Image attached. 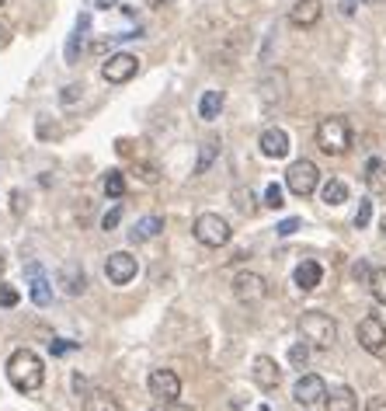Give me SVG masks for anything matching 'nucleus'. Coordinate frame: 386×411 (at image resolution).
<instances>
[{"mask_svg":"<svg viewBox=\"0 0 386 411\" xmlns=\"http://www.w3.org/2000/svg\"><path fill=\"white\" fill-rule=\"evenodd\" d=\"M219 112H223V91H205L199 98V115L205 122H212V119H219Z\"/></svg>","mask_w":386,"mask_h":411,"instance_id":"23","label":"nucleus"},{"mask_svg":"<svg viewBox=\"0 0 386 411\" xmlns=\"http://www.w3.org/2000/svg\"><path fill=\"white\" fill-rule=\"evenodd\" d=\"M327 411H358V397L351 387H337L327 394Z\"/></svg>","mask_w":386,"mask_h":411,"instance_id":"20","label":"nucleus"},{"mask_svg":"<svg viewBox=\"0 0 386 411\" xmlns=\"http://www.w3.org/2000/svg\"><path fill=\"white\" fill-rule=\"evenodd\" d=\"M216 153H219V140H205V143L199 146V164H195V174H205V171L212 167Z\"/></svg>","mask_w":386,"mask_h":411,"instance_id":"25","label":"nucleus"},{"mask_svg":"<svg viewBox=\"0 0 386 411\" xmlns=\"http://www.w3.org/2000/svg\"><path fill=\"white\" fill-rule=\"evenodd\" d=\"M324 397H327V383H324V376H317V373H303V376L296 380V387H292V401L303 404V408H313V404H320Z\"/></svg>","mask_w":386,"mask_h":411,"instance_id":"11","label":"nucleus"},{"mask_svg":"<svg viewBox=\"0 0 386 411\" xmlns=\"http://www.w3.org/2000/svg\"><path fill=\"white\" fill-rule=\"evenodd\" d=\"M136 171H140V178H143V181H146V185H153V181H157V178H160V174H157V167H153V164H140V167H136Z\"/></svg>","mask_w":386,"mask_h":411,"instance_id":"35","label":"nucleus"},{"mask_svg":"<svg viewBox=\"0 0 386 411\" xmlns=\"http://www.w3.org/2000/svg\"><path fill=\"white\" fill-rule=\"evenodd\" d=\"M362 4H383V0H362Z\"/></svg>","mask_w":386,"mask_h":411,"instance_id":"44","label":"nucleus"},{"mask_svg":"<svg viewBox=\"0 0 386 411\" xmlns=\"http://www.w3.org/2000/svg\"><path fill=\"white\" fill-rule=\"evenodd\" d=\"M275 230H278L282 237H289V234H296V230H299V220H296V217H289V220H282Z\"/></svg>","mask_w":386,"mask_h":411,"instance_id":"36","label":"nucleus"},{"mask_svg":"<svg viewBox=\"0 0 386 411\" xmlns=\"http://www.w3.org/2000/svg\"><path fill=\"white\" fill-rule=\"evenodd\" d=\"M365 185H369L372 195H386V160L383 157L365 160Z\"/></svg>","mask_w":386,"mask_h":411,"instance_id":"17","label":"nucleus"},{"mask_svg":"<svg viewBox=\"0 0 386 411\" xmlns=\"http://www.w3.org/2000/svg\"><path fill=\"white\" fill-rule=\"evenodd\" d=\"M84 411H122V408H119V401L108 390H98L94 387V390L84 394Z\"/></svg>","mask_w":386,"mask_h":411,"instance_id":"19","label":"nucleus"},{"mask_svg":"<svg viewBox=\"0 0 386 411\" xmlns=\"http://www.w3.org/2000/svg\"><path fill=\"white\" fill-rule=\"evenodd\" d=\"M369 220H372V202H369V199H358V213H355V227H358V230H365V227H369Z\"/></svg>","mask_w":386,"mask_h":411,"instance_id":"29","label":"nucleus"},{"mask_svg":"<svg viewBox=\"0 0 386 411\" xmlns=\"http://www.w3.org/2000/svg\"><path fill=\"white\" fill-rule=\"evenodd\" d=\"M15 210H18V213L25 210V195H22V192H15Z\"/></svg>","mask_w":386,"mask_h":411,"instance_id":"41","label":"nucleus"},{"mask_svg":"<svg viewBox=\"0 0 386 411\" xmlns=\"http://www.w3.org/2000/svg\"><path fill=\"white\" fill-rule=\"evenodd\" d=\"M105 195H108V199H122V195H126V178H122V171H108V174H105Z\"/></svg>","mask_w":386,"mask_h":411,"instance_id":"27","label":"nucleus"},{"mask_svg":"<svg viewBox=\"0 0 386 411\" xmlns=\"http://www.w3.org/2000/svg\"><path fill=\"white\" fill-rule=\"evenodd\" d=\"M81 91H84L81 84H70V87H63V94H60V98H63V105H74V101L81 98Z\"/></svg>","mask_w":386,"mask_h":411,"instance_id":"34","label":"nucleus"},{"mask_svg":"<svg viewBox=\"0 0 386 411\" xmlns=\"http://www.w3.org/2000/svg\"><path fill=\"white\" fill-rule=\"evenodd\" d=\"M25 276H28V296H32V303L35 307H49L53 303V286H49L42 265H28Z\"/></svg>","mask_w":386,"mask_h":411,"instance_id":"12","label":"nucleus"},{"mask_svg":"<svg viewBox=\"0 0 386 411\" xmlns=\"http://www.w3.org/2000/svg\"><path fill=\"white\" fill-rule=\"evenodd\" d=\"M251 376H254V383H258L261 390H275V387H278V380H282V373H278V362H275L271 355H258V359H254V369H251Z\"/></svg>","mask_w":386,"mask_h":411,"instance_id":"14","label":"nucleus"},{"mask_svg":"<svg viewBox=\"0 0 386 411\" xmlns=\"http://www.w3.org/2000/svg\"><path fill=\"white\" fill-rule=\"evenodd\" d=\"M136 70H140V60H136L133 53H115V56L105 60L101 77H105L108 84H126V81L136 77Z\"/></svg>","mask_w":386,"mask_h":411,"instance_id":"9","label":"nucleus"},{"mask_svg":"<svg viewBox=\"0 0 386 411\" xmlns=\"http://www.w3.org/2000/svg\"><path fill=\"white\" fill-rule=\"evenodd\" d=\"M192 234H195V241L205 244V248H223V244H230V224H226L219 213H202V217H195Z\"/></svg>","mask_w":386,"mask_h":411,"instance_id":"5","label":"nucleus"},{"mask_svg":"<svg viewBox=\"0 0 386 411\" xmlns=\"http://www.w3.org/2000/svg\"><path fill=\"white\" fill-rule=\"evenodd\" d=\"M317 185H320V171H317V164H313V160L299 157V160H292V164H289V171H285V188H289L292 195L306 199V195H313V192H317Z\"/></svg>","mask_w":386,"mask_h":411,"instance_id":"4","label":"nucleus"},{"mask_svg":"<svg viewBox=\"0 0 386 411\" xmlns=\"http://www.w3.org/2000/svg\"><path fill=\"white\" fill-rule=\"evenodd\" d=\"M18 290L15 286H4V283H0V307H18Z\"/></svg>","mask_w":386,"mask_h":411,"instance_id":"32","label":"nucleus"},{"mask_svg":"<svg viewBox=\"0 0 386 411\" xmlns=\"http://www.w3.org/2000/svg\"><path fill=\"white\" fill-rule=\"evenodd\" d=\"M146 387H150V394H153L157 401H164V404H171V401L181 397V380H178L174 369H153V373L146 376Z\"/></svg>","mask_w":386,"mask_h":411,"instance_id":"10","label":"nucleus"},{"mask_svg":"<svg viewBox=\"0 0 386 411\" xmlns=\"http://www.w3.org/2000/svg\"><path fill=\"white\" fill-rule=\"evenodd\" d=\"M119 220H122V206H112V210L101 217V230H108V234H112V230L119 227Z\"/></svg>","mask_w":386,"mask_h":411,"instance_id":"31","label":"nucleus"},{"mask_svg":"<svg viewBox=\"0 0 386 411\" xmlns=\"http://www.w3.org/2000/svg\"><path fill=\"white\" fill-rule=\"evenodd\" d=\"M8 380H11L15 390L35 394V390L46 383V366H42V359H39L32 349H18V352H11V359H8Z\"/></svg>","mask_w":386,"mask_h":411,"instance_id":"1","label":"nucleus"},{"mask_svg":"<svg viewBox=\"0 0 386 411\" xmlns=\"http://www.w3.org/2000/svg\"><path fill=\"white\" fill-rule=\"evenodd\" d=\"M233 296L244 303V307H258L265 296H268V279L261 272H240L233 279Z\"/></svg>","mask_w":386,"mask_h":411,"instance_id":"6","label":"nucleus"},{"mask_svg":"<svg viewBox=\"0 0 386 411\" xmlns=\"http://www.w3.org/2000/svg\"><path fill=\"white\" fill-rule=\"evenodd\" d=\"M0 8H4V0H0Z\"/></svg>","mask_w":386,"mask_h":411,"instance_id":"46","label":"nucleus"},{"mask_svg":"<svg viewBox=\"0 0 386 411\" xmlns=\"http://www.w3.org/2000/svg\"><path fill=\"white\" fill-rule=\"evenodd\" d=\"M115 4H119V0H98V8H101V11H112Z\"/></svg>","mask_w":386,"mask_h":411,"instance_id":"42","label":"nucleus"},{"mask_svg":"<svg viewBox=\"0 0 386 411\" xmlns=\"http://www.w3.org/2000/svg\"><path fill=\"white\" fill-rule=\"evenodd\" d=\"M60 279H63V286H67L70 296H81V293L87 290V279H84V272H81L77 265H67V269L60 272Z\"/></svg>","mask_w":386,"mask_h":411,"instance_id":"24","label":"nucleus"},{"mask_svg":"<svg viewBox=\"0 0 386 411\" xmlns=\"http://www.w3.org/2000/svg\"><path fill=\"white\" fill-rule=\"evenodd\" d=\"M369 290H372V300H376L379 307H386V269H372Z\"/></svg>","mask_w":386,"mask_h":411,"instance_id":"26","label":"nucleus"},{"mask_svg":"<svg viewBox=\"0 0 386 411\" xmlns=\"http://www.w3.org/2000/svg\"><path fill=\"white\" fill-rule=\"evenodd\" d=\"M355 335H358V345L369 355H376V359L386 355V324L379 317H362L358 328H355Z\"/></svg>","mask_w":386,"mask_h":411,"instance_id":"7","label":"nucleus"},{"mask_svg":"<svg viewBox=\"0 0 386 411\" xmlns=\"http://www.w3.org/2000/svg\"><path fill=\"white\" fill-rule=\"evenodd\" d=\"M379 227H383V234H386V213H383V220H379Z\"/></svg>","mask_w":386,"mask_h":411,"instance_id":"43","label":"nucleus"},{"mask_svg":"<svg viewBox=\"0 0 386 411\" xmlns=\"http://www.w3.org/2000/svg\"><path fill=\"white\" fill-rule=\"evenodd\" d=\"M87 28H91V15H81V18H77V32H74L70 42H67V63H77V60H81V49H84V35H87Z\"/></svg>","mask_w":386,"mask_h":411,"instance_id":"18","label":"nucleus"},{"mask_svg":"<svg viewBox=\"0 0 386 411\" xmlns=\"http://www.w3.org/2000/svg\"><path fill=\"white\" fill-rule=\"evenodd\" d=\"M265 206H268V210H282V206H285L282 185H268V188H265Z\"/></svg>","mask_w":386,"mask_h":411,"instance_id":"28","label":"nucleus"},{"mask_svg":"<svg viewBox=\"0 0 386 411\" xmlns=\"http://www.w3.org/2000/svg\"><path fill=\"white\" fill-rule=\"evenodd\" d=\"M306 359H310V345H303V342H299V345H292V349H289V362H292L296 369H303V366H306Z\"/></svg>","mask_w":386,"mask_h":411,"instance_id":"30","label":"nucleus"},{"mask_svg":"<svg viewBox=\"0 0 386 411\" xmlns=\"http://www.w3.org/2000/svg\"><path fill=\"white\" fill-rule=\"evenodd\" d=\"M320 199H324V206H341V202H348V185L341 178H327L320 188Z\"/></svg>","mask_w":386,"mask_h":411,"instance_id":"21","label":"nucleus"},{"mask_svg":"<svg viewBox=\"0 0 386 411\" xmlns=\"http://www.w3.org/2000/svg\"><path fill=\"white\" fill-rule=\"evenodd\" d=\"M351 272H355V279H369V276H372L365 262H355V269H351Z\"/></svg>","mask_w":386,"mask_h":411,"instance_id":"39","label":"nucleus"},{"mask_svg":"<svg viewBox=\"0 0 386 411\" xmlns=\"http://www.w3.org/2000/svg\"><path fill=\"white\" fill-rule=\"evenodd\" d=\"M136 272H140V265H136V258L129 251H112L105 258V276H108L112 286H129L136 279Z\"/></svg>","mask_w":386,"mask_h":411,"instance_id":"8","label":"nucleus"},{"mask_svg":"<svg viewBox=\"0 0 386 411\" xmlns=\"http://www.w3.org/2000/svg\"><path fill=\"white\" fill-rule=\"evenodd\" d=\"M261 153L265 157H285L289 153V133L282 129V126H268L265 133H261Z\"/></svg>","mask_w":386,"mask_h":411,"instance_id":"15","label":"nucleus"},{"mask_svg":"<svg viewBox=\"0 0 386 411\" xmlns=\"http://www.w3.org/2000/svg\"><path fill=\"white\" fill-rule=\"evenodd\" d=\"M164 230V217H143L133 230H129V237L140 244V241H150V237H157Z\"/></svg>","mask_w":386,"mask_h":411,"instance_id":"22","label":"nucleus"},{"mask_svg":"<svg viewBox=\"0 0 386 411\" xmlns=\"http://www.w3.org/2000/svg\"><path fill=\"white\" fill-rule=\"evenodd\" d=\"M299 335H303V342L310 349H330L337 342V324L324 310H306L299 317Z\"/></svg>","mask_w":386,"mask_h":411,"instance_id":"3","label":"nucleus"},{"mask_svg":"<svg viewBox=\"0 0 386 411\" xmlns=\"http://www.w3.org/2000/svg\"><path fill=\"white\" fill-rule=\"evenodd\" d=\"M74 390H77V394H87V380H84V376H74Z\"/></svg>","mask_w":386,"mask_h":411,"instance_id":"40","label":"nucleus"},{"mask_svg":"<svg viewBox=\"0 0 386 411\" xmlns=\"http://www.w3.org/2000/svg\"><path fill=\"white\" fill-rule=\"evenodd\" d=\"M237 210H244V213H251L254 206H251V192L244 195V192H237Z\"/></svg>","mask_w":386,"mask_h":411,"instance_id":"37","label":"nucleus"},{"mask_svg":"<svg viewBox=\"0 0 386 411\" xmlns=\"http://www.w3.org/2000/svg\"><path fill=\"white\" fill-rule=\"evenodd\" d=\"M365 411H386V394H379V397H372V401L365 404Z\"/></svg>","mask_w":386,"mask_h":411,"instance_id":"38","label":"nucleus"},{"mask_svg":"<svg viewBox=\"0 0 386 411\" xmlns=\"http://www.w3.org/2000/svg\"><path fill=\"white\" fill-rule=\"evenodd\" d=\"M320 279H324V269L317 262H299L296 272H292V283H296L299 293H313L320 286Z\"/></svg>","mask_w":386,"mask_h":411,"instance_id":"16","label":"nucleus"},{"mask_svg":"<svg viewBox=\"0 0 386 411\" xmlns=\"http://www.w3.org/2000/svg\"><path fill=\"white\" fill-rule=\"evenodd\" d=\"M317 146L327 157L348 153V146H351V126H348V119L344 115H324L317 122Z\"/></svg>","mask_w":386,"mask_h":411,"instance_id":"2","label":"nucleus"},{"mask_svg":"<svg viewBox=\"0 0 386 411\" xmlns=\"http://www.w3.org/2000/svg\"><path fill=\"white\" fill-rule=\"evenodd\" d=\"M0 272H4V258H0Z\"/></svg>","mask_w":386,"mask_h":411,"instance_id":"45","label":"nucleus"},{"mask_svg":"<svg viewBox=\"0 0 386 411\" xmlns=\"http://www.w3.org/2000/svg\"><path fill=\"white\" fill-rule=\"evenodd\" d=\"M74 349H77V342H63V338H56V342L49 345L53 355H67V352H74Z\"/></svg>","mask_w":386,"mask_h":411,"instance_id":"33","label":"nucleus"},{"mask_svg":"<svg viewBox=\"0 0 386 411\" xmlns=\"http://www.w3.org/2000/svg\"><path fill=\"white\" fill-rule=\"evenodd\" d=\"M324 8H320V0H296V4L289 8V22L296 28H313L320 22Z\"/></svg>","mask_w":386,"mask_h":411,"instance_id":"13","label":"nucleus"}]
</instances>
